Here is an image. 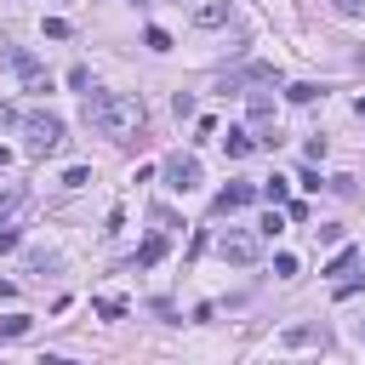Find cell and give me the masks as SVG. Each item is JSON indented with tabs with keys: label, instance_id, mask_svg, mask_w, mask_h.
<instances>
[{
	"label": "cell",
	"instance_id": "obj_15",
	"mask_svg": "<svg viewBox=\"0 0 365 365\" xmlns=\"http://www.w3.org/2000/svg\"><path fill=\"white\" fill-rule=\"evenodd\" d=\"M285 97H291V103H314V97H319V86H308V80H291V86H285Z\"/></svg>",
	"mask_w": 365,
	"mask_h": 365
},
{
	"label": "cell",
	"instance_id": "obj_17",
	"mask_svg": "<svg viewBox=\"0 0 365 365\" xmlns=\"http://www.w3.org/2000/svg\"><path fill=\"white\" fill-rule=\"evenodd\" d=\"M86 182H91L86 165H68V171H63V188H86Z\"/></svg>",
	"mask_w": 365,
	"mask_h": 365
},
{
	"label": "cell",
	"instance_id": "obj_10",
	"mask_svg": "<svg viewBox=\"0 0 365 365\" xmlns=\"http://www.w3.org/2000/svg\"><path fill=\"white\" fill-rule=\"evenodd\" d=\"M359 262H365V251H359V245H342V251H336V257L325 262V274H354Z\"/></svg>",
	"mask_w": 365,
	"mask_h": 365
},
{
	"label": "cell",
	"instance_id": "obj_1",
	"mask_svg": "<svg viewBox=\"0 0 365 365\" xmlns=\"http://www.w3.org/2000/svg\"><path fill=\"white\" fill-rule=\"evenodd\" d=\"M143 120H148L143 97H131V91H86V125H91V131L125 143V137L143 131Z\"/></svg>",
	"mask_w": 365,
	"mask_h": 365
},
{
	"label": "cell",
	"instance_id": "obj_19",
	"mask_svg": "<svg viewBox=\"0 0 365 365\" xmlns=\"http://www.w3.org/2000/svg\"><path fill=\"white\" fill-rule=\"evenodd\" d=\"M274 274H279V279H291V274H297V257H291V251H279V257H274Z\"/></svg>",
	"mask_w": 365,
	"mask_h": 365
},
{
	"label": "cell",
	"instance_id": "obj_8",
	"mask_svg": "<svg viewBox=\"0 0 365 365\" xmlns=\"http://www.w3.org/2000/svg\"><path fill=\"white\" fill-rule=\"evenodd\" d=\"M160 257H165V234H148V240L137 245V257H131V268H154Z\"/></svg>",
	"mask_w": 365,
	"mask_h": 365
},
{
	"label": "cell",
	"instance_id": "obj_24",
	"mask_svg": "<svg viewBox=\"0 0 365 365\" xmlns=\"http://www.w3.org/2000/svg\"><path fill=\"white\" fill-rule=\"evenodd\" d=\"M34 365H74V359H63V354H46V359H34Z\"/></svg>",
	"mask_w": 365,
	"mask_h": 365
},
{
	"label": "cell",
	"instance_id": "obj_20",
	"mask_svg": "<svg viewBox=\"0 0 365 365\" xmlns=\"http://www.w3.org/2000/svg\"><path fill=\"white\" fill-rule=\"evenodd\" d=\"M285 342H291V348H302V342H314V325H291V331H285Z\"/></svg>",
	"mask_w": 365,
	"mask_h": 365
},
{
	"label": "cell",
	"instance_id": "obj_21",
	"mask_svg": "<svg viewBox=\"0 0 365 365\" xmlns=\"http://www.w3.org/2000/svg\"><path fill=\"white\" fill-rule=\"evenodd\" d=\"M171 108H177V120H188V114H194V97H188V91H177V97H171Z\"/></svg>",
	"mask_w": 365,
	"mask_h": 365
},
{
	"label": "cell",
	"instance_id": "obj_14",
	"mask_svg": "<svg viewBox=\"0 0 365 365\" xmlns=\"http://www.w3.org/2000/svg\"><path fill=\"white\" fill-rule=\"evenodd\" d=\"M23 205H29V188H0V217H11Z\"/></svg>",
	"mask_w": 365,
	"mask_h": 365
},
{
	"label": "cell",
	"instance_id": "obj_11",
	"mask_svg": "<svg viewBox=\"0 0 365 365\" xmlns=\"http://www.w3.org/2000/svg\"><path fill=\"white\" fill-rule=\"evenodd\" d=\"M194 23H200V29H222V23H228V0H211V6H200V11H194Z\"/></svg>",
	"mask_w": 365,
	"mask_h": 365
},
{
	"label": "cell",
	"instance_id": "obj_4",
	"mask_svg": "<svg viewBox=\"0 0 365 365\" xmlns=\"http://www.w3.org/2000/svg\"><path fill=\"white\" fill-rule=\"evenodd\" d=\"M6 68H17V80H23L29 91H51V80H46V68H40V57H34V51L11 46V51H6Z\"/></svg>",
	"mask_w": 365,
	"mask_h": 365
},
{
	"label": "cell",
	"instance_id": "obj_26",
	"mask_svg": "<svg viewBox=\"0 0 365 365\" xmlns=\"http://www.w3.org/2000/svg\"><path fill=\"white\" fill-rule=\"evenodd\" d=\"M6 120H11V108H6V103H0V125H6Z\"/></svg>",
	"mask_w": 365,
	"mask_h": 365
},
{
	"label": "cell",
	"instance_id": "obj_16",
	"mask_svg": "<svg viewBox=\"0 0 365 365\" xmlns=\"http://www.w3.org/2000/svg\"><path fill=\"white\" fill-rule=\"evenodd\" d=\"M143 46H148V51H171V34H165V29H148Z\"/></svg>",
	"mask_w": 365,
	"mask_h": 365
},
{
	"label": "cell",
	"instance_id": "obj_7",
	"mask_svg": "<svg viewBox=\"0 0 365 365\" xmlns=\"http://www.w3.org/2000/svg\"><path fill=\"white\" fill-rule=\"evenodd\" d=\"M257 200V182H228L222 194H217V217H234V211H245Z\"/></svg>",
	"mask_w": 365,
	"mask_h": 365
},
{
	"label": "cell",
	"instance_id": "obj_6",
	"mask_svg": "<svg viewBox=\"0 0 365 365\" xmlns=\"http://www.w3.org/2000/svg\"><path fill=\"white\" fill-rule=\"evenodd\" d=\"M240 86H279V68L274 63H251V68L222 74V91H240Z\"/></svg>",
	"mask_w": 365,
	"mask_h": 365
},
{
	"label": "cell",
	"instance_id": "obj_5",
	"mask_svg": "<svg viewBox=\"0 0 365 365\" xmlns=\"http://www.w3.org/2000/svg\"><path fill=\"white\" fill-rule=\"evenodd\" d=\"M165 188L171 194H194L200 188V160L194 154H171L165 160Z\"/></svg>",
	"mask_w": 365,
	"mask_h": 365
},
{
	"label": "cell",
	"instance_id": "obj_23",
	"mask_svg": "<svg viewBox=\"0 0 365 365\" xmlns=\"http://www.w3.org/2000/svg\"><path fill=\"white\" fill-rule=\"evenodd\" d=\"M17 240H23L17 228H0V251H17Z\"/></svg>",
	"mask_w": 365,
	"mask_h": 365
},
{
	"label": "cell",
	"instance_id": "obj_22",
	"mask_svg": "<svg viewBox=\"0 0 365 365\" xmlns=\"http://www.w3.org/2000/svg\"><path fill=\"white\" fill-rule=\"evenodd\" d=\"M331 11H342V17H359V11H365V0H331Z\"/></svg>",
	"mask_w": 365,
	"mask_h": 365
},
{
	"label": "cell",
	"instance_id": "obj_13",
	"mask_svg": "<svg viewBox=\"0 0 365 365\" xmlns=\"http://www.w3.org/2000/svg\"><path fill=\"white\" fill-rule=\"evenodd\" d=\"M29 331H34L29 314H6V319H0V336H6V342H11V336H29Z\"/></svg>",
	"mask_w": 365,
	"mask_h": 365
},
{
	"label": "cell",
	"instance_id": "obj_9",
	"mask_svg": "<svg viewBox=\"0 0 365 365\" xmlns=\"http://www.w3.org/2000/svg\"><path fill=\"white\" fill-rule=\"evenodd\" d=\"M257 200H274V211H279V205H291V182L268 177V182H257Z\"/></svg>",
	"mask_w": 365,
	"mask_h": 365
},
{
	"label": "cell",
	"instance_id": "obj_2",
	"mask_svg": "<svg viewBox=\"0 0 365 365\" xmlns=\"http://www.w3.org/2000/svg\"><path fill=\"white\" fill-rule=\"evenodd\" d=\"M17 125H23V137H29V154H34V160H46V154H57V148H63V120H57V114L29 108Z\"/></svg>",
	"mask_w": 365,
	"mask_h": 365
},
{
	"label": "cell",
	"instance_id": "obj_3",
	"mask_svg": "<svg viewBox=\"0 0 365 365\" xmlns=\"http://www.w3.org/2000/svg\"><path fill=\"white\" fill-rule=\"evenodd\" d=\"M217 251L228 257V262H257L262 257V234H251V228H228V234H217Z\"/></svg>",
	"mask_w": 365,
	"mask_h": 365
},
{
	"label": "cell",
	"instance_id": "obj_12",
	"mask_svg": "<svg viewBox=\"0 0 365 365\" xmlns=\"http://www.w3.org/2000/svg\"><path fill=\"white\" fill-rule=\"evenodd\" d=\"M251 148H257V143H251V131H240V125H234V131L222 137V154H228V160H245Z\"/></svg>",
	"mask_w": 365,
	"mask_h": 365
},
{
	"label": "cell",
	"instance_id": "obj_18",
	"mask_svg": "<svg viewBox=\"0 0 365 365\" xmlns=\"http://www.w3.org/2000/svg\"><path fill=\"white\" fill-rule=\"evenodd\" d=\"M97 314H103V319H120L125 302H120V297H97Z\"/></svg>",
	"mask_w": 365,
	"mask_h": 365
},
{
	"label": "cell",
	"instance_id": "obj_25",
	"mask_svg": "<svg viewBox=\"0 0 365 365\" xmlns=\"http://www.w3.org/2000/svg\"><path fill=\"white\" fill-rule=\"evenodd\" d=\"M354 114H359V120H365V97H359V103H354Z\"/></svg>",
	"mask_w": 365,
	"mask_h": 365
}]
</instances>
